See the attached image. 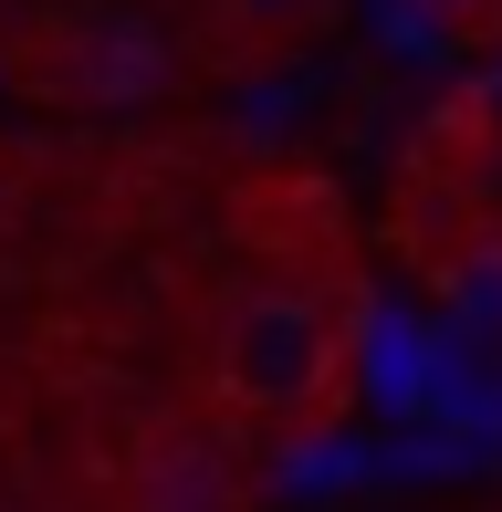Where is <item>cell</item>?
<instances>
[{"instance_id": "cell-1", "label": "cell", "mask_w": 502, "mask_h": 512, "mask_svg": "<svg viewBox=\"0 0 502 512\" xmlns=\"http://www.w3.org/2000/svg\"><path fill=\"white\" fill-rule=\"evenodd\" d=\"M199 377L231 429L304 439L325 418H346L356 398V324L304 283H241L220 293L210 335H199Z\"/></svg>"}, {"instance_id": "cell-2", "label": "cell", "mask_w": 502, "mask_h": 512, "mask_svg": "<svg viewBox=\"0 0 502 512\" xmlns=\"http://www.w3.org/2000/svg\"><path fill=\"white\" fill-rule=\"evenodd\" d=\"M335 11L346 0H199V53L210 63H283V53H304V42H325L335 32Z\"/></svg>"}, {"instance_id": "cell-3", "label": "cell", "mask_w": 502, "mask_h": 512, "mask_svg": "<svg viewBox=\"0 0 502 512\" xmlns=\"http://www.w3.org/2000/svg\"><path fill=\"white\" fill-rule=\"evenodd\" d=\"M450 126H461V136H482V147L502 157V32L482 42V74L450 95Z\"/></svg>"}, {"instance_id": "cell-4", "label": "cell", "mask_w": 502, "mask_h": 512, "mask_svg": "<svg viewBox=\"0 0 502 512\" xmlns=\"http://www.w3.org/2000/svg\"><path fill=\"white\" fill-rule=\"evenodd\" d=\"M398 11H419L440 42H492L502 32V0H398Z\"/></svg>"}, {"instance_id": "cell-5", "label": "cell", "mask_w": 502, "mask_h": 512, "mask_svg": "<svg viewBox=\"0 0 502 512\" xmlns=\"http://www.w3.org/2000/svg\"><path fill=\"white\" fill-rule=\"evenodd\" d=\"M450 293H461L471 314H492V324H502V241H471L461 262H450Z\"/></svg>"}]
</instances>
